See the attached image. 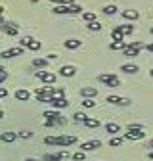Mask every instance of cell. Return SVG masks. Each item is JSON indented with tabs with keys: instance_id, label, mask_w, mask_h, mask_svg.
Here are the masks:
<instances>
[{
	"instance_id": "obj_34",
	"label": "cell",
	"mask_w": 153,
	"mask_h": 161,
	"mask_svg": "<svg viewBox=\"0 0 153 161\" xmlns=\"http://www.w3.org/2000/svg\"><path fill=\"white\" fill-rule=\"evenodd\" d=\"M71 159H73V161H84V152H75V153L71 155Z\"/></svg>"
},
{
	"instance_id": "obj_25",
	"label": "cell",
	"mask_w": 153,
	"mask_h": 161,
	"mask_svg": "<svg viewBox=\"0 0 153 161\" xmlns=\"http://www.w3.org/2000/svg\"><path fill=\"white\" fill-rule=\"evenodd\" d=\"M44 142H46L48 146H52V144H57V146H60L61 136H46V138H44Z\"/></svg>"
},
{
	"instance_id": "obj_12",
	"label": "cell",
	"mask_w": 153,
	"mask_h": 161,
	"mask_svg": "<svg viewBox=\"0 0 153 161\" xmlns=\"http://www.w3.org/2000/svg\"><path fill=\"white\" fill-rule=\"evenodd\" d=\"M15 138H17V132H15V130H6V132L0 134V140H2V142H6V144L15 142Z\"/></svg>"
},
{
	"instance_id": "obj_13",
	"label": "cell",
	"mask_w": 153,
	"mask_h": 161,
	"mask_svg": "<svg viewBox=\"0 0 153 161\" xmlns=\"http://www.w3.org/2000/svg\"><path fill=\"white\" fill-rule=\"evenodd\" d=\"M81 96L92 100V98L98 96V88H94V86H84V88H81Z\"/></svg>"
},
{
	"instance_id": "obj_18",
	"label": "cell",
	"mask_w": 153,
	"mask_h": 161,
	"mask_svg": "<svg viewBox=\"0 0 153 161\" xmlns=\"http://www.w3.org/2000/svg\"><path fill=\"white\" fill-rule=\"evenodd\" d=\"M123 54H124L126 58H136V56L140 54V50H136V48H132V46H128V44H126V46L123 48Z\"/></svg>"
},
{
	"instance_id": "obj_41",
	"label": "cell",
	"mask_w": 153,
	"mask_h": 161,
	"mask_svg": "<svg viewBox=\"0 0 153 161\" xmlns=\"http://www.w3.org/2000/svg\"><path fill=\"white\" fill-rule=\"evenodd\" d=\"M6 96H8V90L4 86H0V98H6Z\"/></svg>"
},
{
	"instance_id": "obj_27",
	"label": "cell",
	"mask_w": 153,
	"mask_h": 161,
	"mask_svg": "<svg viewBox=\"0 0 153 161\" xmlns=\"http://www.w3.org/2000/svg\"><path fill=\"white\" fill-rule=\"evenodd\" d=\"M88 31H92V33L102 31V23H100V21H92V23H88Z\"/></svg>"
},
{
	"instance_id": "obj_17",
	"label": "cell",
	"mask_w": 153,
	"mask_h": 161,
	"mask_svg": "<svg viewBox=\"0 0 153 161\" xmlns=\"http://www.w3.org/2000/svg\"><path fill=\"white\" fill-rule=\"evenodd\" d=\"M75 73H76V67H73V65H63L60 69V75L61 77H73Z\"/></svg>"
},
{
	"instance_id": "obj_37",
	"label": "cell",
	"mask_w": 153,
	"mask_h": 161,
	"mask_svg": "<svg viewBox=\"0 0 153 161\" xmlns=\"http://www.w3.org/2000/svg\"><path fill=\"white\" fill-rule=\"evenodd\" d=\"M50 2H57L60 6H71V4H75L73 0H50Z\"/></svg>"
},
{
	"instance_id": "obj_31",
	"label": "cell",
	"mask_w": 153,
	"mask_h": 161,
	"mask_svg": "<svg viewBox=\"0 0 153 161\" xmlns=\"http://www.w3.org/2000/svg\"><path fill=\"white\" fill-rule=\"evenodd\" d=\"M50 98H65V92H63V88H54Z\"/></svg>"
},
{
	"instance_id": "obj_26",
	"label": "cell",
	"mask_w": 153,
	"mask_h": 161,
	"mask_svg": "<svg viewBox=\"0 0 153 161\" xmlns=\"http://www.w3.org/2000/svg\"><path fill=\"white\" fill-rule=\"evenodd\" d=\"M67 14H82V6L71 4V6H67Z\"/></svg>"
},
{
	"instance_id": "obj_29",
	"label": "cell",
	"mask_w": 153,
	"mask_h": 161,
	"mask_svg": "<svg viewBox=\"0 0 153 161\" xmlns=\"http://www.w3.org/2000/svg\"><path fill=\"white\" fill-rule=\"evenodd\" d=\"M17 136H19V138H23V140H29V138H33L34 134H33V130H19Z\"/></svg>"
},
{
	"instance_id": "obj_6",
	"label": "cell",
	"mask_w": 153,
	"mask_h": 161,
	"mask_svg": "<svg viewBox=\"0 0 153 161\" xmlns=\"http://www.w3.org/2000/svg\"><path fill=\"white\" fill-rule=\"evenodd\" d=\"M46 104H52L55 109H65V108L69 106V102H67L65 98H48Z\"/></svg>"
},
{
	"instance_id": "obj_47",
	"label": "cell",
	"mask_w": 153,
	"mask_h": 161,
	"mask_svg": "<svg viewBox=\"0 0 153 161\" xmlns=\"http://www.w3.org/2000/svg\"><path fill=\"white\" fill-rule=\"evenodd\" d=\"M25 161H36V159H25Z\"/></svg>"
},
{
	"instance_id": "obj_45",
	"label": "cell",
	"mask_w": 153,
	"mask_h": 161,
	"mask_svg": "<svg viewBox=\"0 0 153 161\" xmlns=\"http://www.w3.org/2000/svg\"><path fill=\"white\" fill-rule=\"evenodd\" d=\"M4 23V19H2V15H0V25H2Z\"/></svg>"
},
{
	"instance_id": "obj_35",
	"label": "cell",
	"mask_w": 153,
	"mask_h": 161,
	"mask_svg": "<svg viewBox=\"0 0 153 161\" xmlns=\"http://www.w3.org/2000/svg\"><path fill=\"white\" fill-rule=\"evenodd\" d=\"M111 38H113V42H123V38H124V36L119 35L117 31H113V33H111Z\"/></svg>"
},
{
	"instance_id": "obj_15",
	"label": "cell",
	"mask_w": 153,
	"mask_h": 161,
	"mask_svg": "<svg viewBox=\"0 0 153 161\" xmlns=\"http://www.w3.org/2000/svg\"><path fill=\"white\" fill-rule=\"evenodd\" d=\"M15 100H21V102H27V100H31V92L29 90H25V88H19V90H15Z\"/></svg>"
},
{
	"instance_id": "obj_8",
	"label": "cell",
	"mask_w": 153,
	"mask_h": 161,
	"mask_svg": "<svg viewBox=\"0 0 153 161\" xmlns=\"http://www.w3.org/2000/svg\"><path fill=\"white\" fill-rule=\"evenodd\" d=\"M67 157H69L67 152H57V153H46V155L42 157V161H63V159H67Z\"/></svg>"
},
{
	"instance_id": "obj_9",
	"label": "cell",
	"mask_w": 153,
	"mask_h": 161,
	"mask_svg": "<svg viewBox=\"0 0 153 161\" xmlns=\"http://www.w3.org/2000/svg\"><path fill=\"white\" fill-rule=\"evenodd\" d=\"M21 54H23V48L17 46V48H8V50H4L2 54H0V58L8 59V58H13V56H21Z\"/></svg>"
},
{
	"instance_id": "obj_24",
	"label": "cell",
	"mask_w": 153,
	"mask_h": 161,
	"mask_svg": "<svg viewBox=\"0 0 153 161\" xmlns=\"http://www.w3.org/2000/svg\"><path fill=\"white\" fill-rule=\"evenodd\" d=\"M121 69H123L124 73H130V75H132V73H138V65H134V64H124Z\"/></svg>"
},
{
	"instance_id": "obj_16",
	"label": "cell",
	"mask_w": 153,
	"mask_h": 161,
	"mask_svg": "<svg viewBox=\"0 0 153 161\" xmlns=\"http://www.w3.org/2000/svg\"><path fill=\"white\" fill-rule=\"evenodd\" d=\"M123 17H126V19H130V21H134V19H138V10L126 8V10H123Z\"/></svg>"
},
{
	"instance_id": "obj_43",
	"label": "cell",
	"mask_w": 153,
	"mask_h": 161,
	"mask_svg": "<svg viewBox=\"0 0 153 161\" xmlns=\"http://www.w3.org/2000/svg\"><path fill=\"white\" fill-rule=\"evenodd\" d=\"M2 117H4V111H2V109H0V119H2Z\"/></svg>"
},
{
	"instance_id": "obj_7",
	"label": "cell",
	"mask_w": 153,
	"mask_h": 161,
	"mask_svg": "<svg viewBox=\"0 0 153 161\" xmlns=\"http://www.w3.org/2000/svg\"><path fill=\"white\" fill-rule=\"evenodd\" d=\"M0 29H2L4 33H8L10 36H15V35L19 33V27H17L15 23H12V21H4L2 25H0Z\"/></svg>"
},
{
	"instance_id": "obj_36",
	"label": "cell",
	"mask_w": 153,
	"mask_h": 161,
	"mask_svg": "<svg viewBox=\"0 0 153 161\" xmlns=\"http://www.w3.org/2000/svg\"><path fill=\"white\" fill-rule=\"evenodd\" d=\"M52 12L54 14H67V6H55V8H52Z\"/></svg>"
},
{
	"instance_id": "obj_23",
	"label": "cell",
	"mask_w": 153,
	"mask_h": 161,
	"mask_svg": "<svg viewBox=\"0 0 153 161\" xmlns=\"http://www.w3.org/2000/svg\"><path fill=\"white\" fill-rule=\"evenodd\" d=\"M105 130H107L109 134H117V132L121 130V127H119L117 123H107V125H105Z\"/></svg>"
},
{
	"instance_id": "obj_42",
	"label": "cell",
	"mask_w": 153,
	"mask_h": 161,
	"mask_svg": "<svg viewBox=\"0 0 153 161\" xmlns=\"http://www.w3.org/2000/svg\"><path fill=\"white\" fill-rule=\"evenodd\" d=\"M6 77H8V73H6V71H2V73H0V85H2L4 80H6Z\"/></svg>"
},
{
	"instance_id": "obj_46",
	"label": "cell",
	"mask_w": 153,
	"mask_h": 161,
	"mask_svg": "<svg viewBox=\"0 0 153 161\" xmlns=\"http://www.w3.org/2000/svg\"><path fill=\"white\" fill-rule=\"evenodd\" d=\"M2 71H6V69H4V67H2V65H0V73H2Z\"/></svg>"
},
{
	"instance_id": "obj_44",
	"label": "cell",
	"mask_w": 153,
	"mask_h": 161,
	"mask_svg": "<svg viewBox=\"0 0 153 161\" xmlns=\"http://www.w3.org/2000/svg\"><path fill=\"white\" fill-rule=\"evenodd\" d=\"M2 14H4V8H2V6H0V15H2Z\"/></svg>"
},
{
	"instance_id": "obj_4",
	"label": "cell",
	"mask_w": 153,
	"mask_h": 161,
	"mask_svg": "<svg viewBox=\"0 0 153 161\" xmlns=\"http://www.w3.org/2000/svg\"><path fill=\"white\" fill-rule=\"evenodd\" d=\"M21 46H27V48H29V50H33V52L40 50V42H38L36 38H31V36L21 38Z\"/></svg>"
},
{
	"instance_id": "obj_21",
	"label": "cell",
	"mask_w": 153,
	"mask_h": 161,
	"mask_svg": "<svg viewBox=\"0 0 153 161\" xmlns=\"http://www.w3.org/2000/svg\"><path fill=\"white\" fill-rule=\"evenodd\" d=\"M33 67H38V69H44V67H48V59H42V58H36V59H33Z\"/></svg>"
},
{
	"instance_id": "obj_11",
	"label": "cell",
	"mask_w": 153,
	"mask_h": 161,
	"mask_svg": "<svg viewBox=\"0 0 153 161\" xmlns=\"http://www.w3.org/2000/svg\"><path fill=\"white\" fill-rule=\"evenodd\" d=\"M100 146H102L100 140H86V142L81 146V150H82V152H90V150H98Z\"/></svg>"
},
{
	"instance_id": "obj_5",
	"label": "cell",
	"mask_w": 153,
	"mask_h": 161,
	"mask_svg": "<svg viewBox=\"0 0 153 161\" xmlns=\"http://www.w3.org/2000/svg\"><path fill=\"white\" fill-rule=\"evenodd\" d=\"M36 77L40 79L44 85H54L55 83V75L50 73V71H36Z\"/></svg>"
},
{
	"instance_id": "obj_20",
	"label": "cell",
	"mask_w": 153,
	"mask_h": 161,
	"mask_svg": "<svg viewBox=\"0 0 153 161\" xmlns=\"http://www.w3.org/2000/svg\"><path fill=\"white\" fill-rule=\"evenodd\" d=\"M81 46V40L79 38H67L65 40V48H69V50H75V48H79Z\"/></svg>"
},
{
	"instance_id": "obj_28",
	"label": "cell",
	"mask_w": 153,
	"mask_h": 161,
	"mask_svg": "<svg viewBox=\"0 0 153 161\" xmlns=\"http://www.w3.org/2000/svg\"><path fill=\"white\" fill-rule=\"evenodd\" d=\"M86 117H88V115H86L84 111H76V113L73 115V119H75V123H82V121H84Z\"/></svg>"
},
{
	"instance_id": "obj_1",
	"label": "cell",
	"mask_w": 153,
	"mask_h": 161,
	"mask_svg": "<svg viewBox=\"0 0 153 161\" xmlns=\"http://www.w3.org/2000/svg\"><path fill=\"white\" fill-rule=\"evenodd\" d=\"M44 117H46V127H54V125H65L67 121L61 113L57 111H44Z\"/></svg>"
},
{
	"instance_id": "obj_10",
	"label": "cell",
	"mask_w": 153,
	"mask_h": 161,
	"mask_svg": "<svg viewBox=\"0 0 153 161\" xmlns=\"http://www.w3.org/2000/svg\"><path fill=\"white\" fill-rule=\"evenodd\" d=\"M107 104H115V106H130V100L121 98V96H107Z\"/></svg>"
},
{
	"instance_id": "obj_39",
	"label": "cell",
	"mask_w": 153,
	"mask_h": 161,
	"mask_svg": "<svg viewBox=\"0 0 153 161\" xmlns=\"http://www.w3.org/2000/svg\"><path fill=\"white\" fill-rule=\"evenodd\" d=\"M123 144V138H113L111 142H109V146H113V148H117V146H121Z\"/></svg>"
},
{
	"instance_id": "obj_30",
	"label": "cell",
	"mask_w": 153,
	"mask_h": 161,
	"mask_svg": "<svg viewBox=\"0 0 153 161\" xmlns=\"http://www.w3.org/2000/svg\"><path fill=\"white\" fill-rule=\"evenodd\" d=\"M82 17H84V21H88V23L96 21V14H94V12H84V14H82Z\"/></svg>"
},
{
	"instance_id": "obj_3",
	"label": "cell",
	"mask_w": 153,
	"mask_h": 161,
	"mask_svg": "<svg viewBox=\"0 0 153 161\" xmlns=\"http://www.w3.org/2000/svg\"><path fill=\"white\" fill-rule=\"evenodd\" d=\"M98 80H100V83H103L105 86H111V88H115V86H119V85H121L117 75H100Z\"/></svg>"
},
{
	"instance_id": "obj_38",
	"label": "cell",
	"mask_w": 153,
	"mask_h": 161,
	"mask_svg": "<svg viewBox=\"0 0 153 161\" xmlns=\"http://www.w3.org/2000/svg\"><path fill=\"white\" fill-rule=\"evenodd\" d=\"M82 106H84V108H94L96 102H94V100H90V98H84V100H82Z\"/></svg>"
},
{
	"instance_id": "obj_2",
	"label": "cell",
	"mask_w": 153,
	"mask_h": 161,
	"mask_svg": "<svg viewBox=\"0 0 153 161\" xmlns=\"http://www.w3.org/2000/svg\"><path fill=\"white\" fill-rule=\"evenodd\" d=\"M142 129H144V125H128L124 138L126 140H142L144 138V130Z\"/></svg>"
},
{
	"instance_id": "obj_22",
	"label": "cell",
	"mask_w": 153,
	"mask_h": 161,
	"mask_svg": "<svg viewBox=\"0 0 153 161\" xmlns=\"http://www.w3.org/2000/svg\"><path fill=\"white\" fill-rule=\"evenodd\" d=\"M75 142H76V136H61L60 146H71V144H75Z\"/></svg>"
},
{
	"instance_id": "obj_14",
	"label": "cell",
	"mask_w": 153,
	"mask_h": 161,
	"mask_svg": "<svg viewBox=\"0 0 153 161\" xmlns=\"http://www.w3.org/2000/svg\"><path fill=\"white\" fill-rule=\"evenodd\" d=\"M113 31H117L119 35H123V36H124V35H130V33L134 31V27H132L130 23H123V25H117Z\"/></svg>"
},
{
	"instance_id": "obj_32",
	"label": "cell",
	"mask_w": 153,
	"mask_h": 161,
	"mask_svg": "<svg viewBox=\"0 0 153 161\" xmlns=\"http://www.w3.org/2000/svg\"><path fill=\"white\" fill-rule=\"evenodd\" d=\"M103 14H105V15H113V14H117V6H113V4L105 6V8H103Z\"/></svg>"
},
{
	"instance_id": "obj_40",
	"label": "cell",
	"mask_w": 153,
	"mask_h": 161,
	"mask_svg": "<svg viewBox=\"0 0 153 161\" xmlns=\"http://www.w3.org/2000/svg\"><path fill=\"white\" fill-rule=\"evenodd\" d=\"M128 46H132V48H136V50H142V48H144V44L140 42V40H134V42H130Z\"/></svg>"
},
{
	"instance_id": "obj_33",
	"label": "cell",
	"mask_w": 153,
	"mask_h": 161,
	"mask_svg": "<svg viewBox=\"0 0 153 161\" xmlns=\"http://www.w3.org/2000/svg\"><path fill=\"white\" fill-rule=\"evenodd\" d=\"M124 46H126V44H124V40H123V42H111V44H109L111 50H123Z\"/></svg>"
},
{
	"instance_id": "obj_19",
	"label": "cell",
	"mask_w": 153,
	"mask_h": 161,
	"mask_svg": "<svg viewBox=\"0 0 153 161\" xmlns=\"http://www.w3.org/2000/svg\"><path fill=\"white\" fill-rule=\"evenodd\" d=\"M82 123H84V127H88V129H98V127H100V121H98V119H92V117H86Z\"/></svg>"
}]
</instances>
